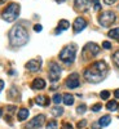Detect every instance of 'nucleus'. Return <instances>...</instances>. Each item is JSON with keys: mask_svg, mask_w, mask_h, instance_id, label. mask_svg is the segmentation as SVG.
Returning a JSON list of instances; mask_svg holds the SVG:
<instances>
[{"mask_svg": "<svg viewBox=\"0 0 119 129\" xmlns=\"http://www.w3.org/2000/svg\"><path fill=\"white\" fill-rule=\"evenodd\" d=\"M107 71H109L107 64L104 61H97L92 64V66H89L88 69L84 70V78L87 81L93 83V84L100 83L106 78Z\"/></svg>", "mask_w": 119, "mask_h": 129, "instance_id": "1", "label": "nucleus"}, {"mask_svg": "<svg viewBox=\"0 0 119 129\" xmlns=\"http://www.w3.org/2000/svg\"><path fill=\"white\" fill-rule=\"evenodd\" d=\"M9 41L13 47H22L29 41V34L23 26L16 25L9 32Z\"/></svg>", "mask_w": 119, "mask_h": 129, "instance_id": "2", "label": "nucleus"}, {"mask_svg": "<svg viewBox=\"0 0 119 129\" xmlns=\"http://www.w3.org/2000/svg\"><path fill=\"white\" fill-rule=\"evenodd\" d=\"M77 50H78V47L75 44H69L66 47H63L62 50L60 52V59L66 63V64H71L75 59V54H77Z\"/></svg>", "mask_w": 119, "mask_h": 129, "instance_id": "3", "label": "nucleus"}, {"mask_svg": "<svg viewBox=\"0 0 119 129\" xmlns=\"http://www.w3.org/2000/svg\"><path fill=\"white\" fill-rule=\"evenodd\" d=\"M19 10H21V7L18 3H10L2 13V18L7 22H13L16 21L19 16Z\"/></svg>", "mask_w": 119, "mask_h": 129, "instance_id": "4", "label": "nucleus"}, {"mask_svg": "<svg viewBox=\"0 0 119 129\" xmlns=\"http://www.w3.org/2000/svg\"><path fill=\"white\" fill-rule=\"evenodd\" d=\"M99 52H100V47L94 44V43H88V44H85V47L83 48V59H92L93 57H96L97 54H99Z\"/></svg>", "mask_w": 119, "mask_h": 129, "instance_id": "5", "label": "nucleus"}, {"mask_svg": "<svg viewBox=\"0 0 119 129\" xmlns=\"http://www.w3.org/2000/svg\"><path fill=\"white\" fill-rule=\"evenodd\" d=\"M116 19V16L114 12H111V10H109V12H104L99 16V22L102 27H109L111 26Z\"/></svg>", "mask_w": 119, "mask_h": 129, "instance_id": "6", "label": "nucleus"}, {"mask_svg": "<svg viewBox=\"0 0 119 129\" xmlns=\"http://www.w3.org/2000/svg\"><path fill=\"white\" fill-rule=\"evenodd\" d=\"M60 76H61V67L57 63H51L49 64V80L57 81Z\"/></svg>", "mask_w": 119, "mask_h": 129, "instance_id": "7", "label": "nucleus"}, {"mask_svg": "<svg viewBox=\"0 0 119 129\" xmlns=\"http://www.w3.org/2000/svg\"><path fill=\"white\" fill-rule=\"evenodd\" d=\"M65 85H66L67 88H70V89L78 88V87H79V75H78L77 72L71 74L70 76L66 79V81H65Z\"/></svg>", "mask_w": 119, "mask_h": 129, "instance_id": "8", "label": "nucleus"}, {"mask_svg": "<svg viewBox=\"0 0 119 129\" xmlns=\"http://www.w3.org/2000/svg\"><path fill=\"white\" fill-rule=\"evenodd\" d=\"M85 27H87V21H85L83 17L75 18L74 23H73V28H74V32H75V34H78V32L83 31Z\"/></svg>", "mask_w": 119, "mask_h": 129, "instance_id": "9", "label": "nucleus"}, {"mask_svg": "<svg viewBox=\"0 0 119 129\" xmlns=\"http://www.w3.org/2000/svg\"><path fill=\"white\" fill-rule=\"evenodd\" d=\"M89 5H91L89 0H74V8L78 12H85V10H88Z\"/></svg>", "mask_w": 119, "mask_h": 129, "instance_id": "10", "label": "nucleus"}, {"mask_svg": "<svg viewBox=\"0 0 119 129\" xmlns=\"http://www.w3.org/2000/svg\"><path fill=\"white\" fill-rule=\"evenodd\" d=\"M44 121H45V116H44V115H38V116H35L34 119H32L26 126H27L29 129H31V128H40V126H43Z\"/></svg>", "mask_w": 119, "mask_h": 129, "instance_id": "11", "label": "nucleus"}, {"mask_svg": "<svg viewBox=\"0 0 119 129\" xmlns=\"http://www.w3.org/2000/svg\"><path fill=\"white\" fill-rule=\"evenodd\" d=\"M40 59H31L26 63V69L31 72H35V71H39L40 70Z\"/></svg>", "mask_w": 119, "mask_h": 129, "instance_id": "12", "label": "nucleus"}, {"mask_svg": "<svg viewBox=\"0 0 119 129\" xmlns=\"http://www.w3.org/2000/svg\"><path fill=\"white\" fill-rule=\"evenodd\" d=\"M32 88L34 89H44L45 88V80L44 79H41V78H36L34 81H32Z\"/></svg>", "mask_w": 119, "mask_h": 129, "instance_id": "13", "label": "nucleus"}, {"mask_svg": "<svg viewBox=\"0 0 119 129\" xmlns=\"http://www.w3.org/2000/svg\"><path fill=\"white\" fill-rule=\"evenodd\" d=\"M70 27V23H69V21L66 19H61L60 22H58V27L56 30V35H58L61 31H65V30H67Z\"/></svg>", "mask_w": 119, "mask_h": 129, "instance_id": "14", "label": "nucleus"}, {"mask_svg": "<svg viewBox=\"0 0 119 129\" xmlns=\"http://www.w3.org/2000/svg\"><path fill=\"white\" fill-rule=\"evenodd\" d=\"M35 103L39 106H48L49 105V100L47 98L45 95H38L35 98Z\"/></svg>", "mask_w": 119, "mask_h": 129, "instance_id": "15", "label": "nucleus"}, {"mask_svg": "<svg viewBox=\"0 0 119 129\" xmlns=\"http://www.w3.org/2000/svg\"><path fill=\"white\" fill-rule=\"evenodd\" d=\"M110 123H111V117H110L109 115H105V116H102L101 119L99 120V125H100V126H102V128H104V126H107Z\"/></svg>", "mask_w": 119, "mask_h": 129, "instance_id": "16", "label": "nucleus"}, {"mask_svg": "<svg viewBox=\"0 0 119 129\" xmlns=\"http://www.w3.org/2000/svg\"><path fill=\"white\" fill-rule=\"evenodd\" d=\"M27 116H29V110H27V109H21V110L18 111V120H19V121L26 120Z\"/></svg>", "mask_w": 119, "mask_h": 129, "instance_id": "17", "label": "nucleus"}, {"mask_svg": "<svg viewBox=\"0 0 119 129\" xmlns=\"http://www.w3.org/2000/svg\"><path fill=\"white\" fill-rule=\"evenodd\" d=\"M62 100H63V103L66 105V106H71L74 103V97L71 94H69V93L67 94H63V98Z\"/></svg>", "mask_w": 119, "mask_h": 129, "instance_id": "18", "label": "nucleus"}, {"mask_svg": "<svg viewBox=\"0 0 119 129\" xmlns=\"http://www.w3.org/2000/svg\"><path fill=\"white\" fill-rule=\"evenodd\" d=\"M106 109L109 110V111H116L118 110V103H116V101H109L106 103Z\"/></svg>", "mask_w": 119, "mask_h": 129, "instance_id": "19", "label": "nucleus"}, {"mask_svg": "<svg viewBox=\"0 0 119 129\" xmlns=\"http://www.w3.org/2000/svg\"><path fill=\"white\" fill-rule=\"evenodd\" d=\"M107 35H109L110 38H113V39L119 40V27H118V28H114V30H110Z\"/></svg>", "mask_w": 119, "mask_h": 129, "instance_id": "20", "label": "nucleus"}, {"mask_svg": "<svg viewBox=\"0 0 119 129\" xmlns=\"http://www.w3.org/2000/svg\"><path fill=\"white\" fill-rule=\"evenodd\" d=\"M52 114L55 116H61L63 114V109L60 107V106H56V107H53V109H52Z\"/></svg>", "mask_w": 119, "mask_h": 129, "instance_id": "21", "label": "nucleus"}, {"mask_svg": "<svg viewBox=\"0 0 119 129\" xmlns=\"http://www.w3.org/2000/svg\"><path fill=\"white\" fill-rule=\"evenodd\" d=\"M85 111H87V106L85 105H80V106L77 107V112L78 114H84Z\"/></svg>", "mask_w": 119, "mask_h": 129, "instance_id": "22", "label": "nucleus"}, {"mask_svg": "<svg viewBox=\"0 0 119 129\" xmlns=\"http://www.w3.org/2000/svg\"><path fill=\"white\" fill-rule=\"evenodd\" d=\"M47 129H57V121L56 120H51L47 125Z\"/></svg>", "mask_w": 119, "mask_h": 129, "instance_id": "23", "label": "nucleus"}, {"mask_svg": "<svg viewBox=\"0 0 119 129\" xmlns=\"http://www.w3.org/2000/svg\"><path fill=\"white\" fill-rule=\"evenodd\" d=\"M100 97H101L102 100H107V98L110 97V92H109V90H102V92L100 93Z\"/></svg>", "mask_w": 119, "mask_h": 129, "instance_id": "24", "label": "nucleus"}, {"mask_svg": "<svg viewBox=\"0 0 119 129\" xmlns=\"http://www.w3.org/2000/svg\"><path fill=\"white\" fill-rule=\"evenodd\" d=\"M113 61H114V63L116 64V67H119V50L114 53V56H113Z\"/></svg>", "mask_w": 119, "mask_h": 129, "instance_id": "25", "label": "nucleus"}, {"mask_svg": "<svg viewBox=\"0 0 119 129\" xmlns=\"http://www.w3.org/2000/svg\"><path fill=\"white\" fill-rule=\"evenodd\" d=\"M61 101H62V97H61V94H55V95H53V102H55L56 105H58Z\"/></svg>", "mask_w": 119, "mask_h": 129, "instance_id": "26", "label": "nucleus"}, {"mask_svg": "<svg viewBox=\"0 0 119 129\" xmlns=\"http://www.w3.org/2000/svg\"><path fill=\"white\" fill-rule=\"evenodd\" d=\"M93 8H94V10H96V12H97V10H100L101 9V4H100V2H99V0H93Z\"/></svg>", "mask_w": 119, "mask_h": 129, "instance_id": "27", "label": "nucleus"}, {"mask_svg": "<svg viewBox=\"0 0 119 129\" xmlns=\"http://www.w3.org/2000/svg\"><path fill=\"white\" fill-rule=\"evenodd\" d=\"M101 106H102L101 103H96L94 106H92V111H93V112H97V111H100V110H101Z\"/></svg>", "mask_w": 119, "mask_h": 129, "instance_id": "28", "label": "nucleus"}, {"mask_svg": "<svg viewBox=\"0 0 119 129\" xmlns=\"http://www.w3.org/2000/svg\"><path fill=\"white\" fill-rule=\"evenodd\" d=\"M85 125H87V120H80V121L77 124V126H78V128H80V129H82V128H84Z\"/></svg>", "mask_w": 119, "mask_h": 129, "instance_id": "29", "label": "nucleus"}, {"mask_svg": "<svg viewBox=\"0 0 119 129\" xmlns=\"http://www.w3.org/2000/svg\"><path fill=\"white\" fill-rule=\"evenodd\" d=\"M102 47H104L105 49H110V48H111V43H109V41H104V43H102Z\"/></svg>", "mask_w": 119, "mask_h": 129, "instance_id": "30", "label": "nucleus"}, {"mask_svg": "<svg viewBox=\"0 0 119 129\" xmlns=\"http://www.w3.org/2000/svg\"><path fill=\"white\" fill-rule=\"evenodd\" d=\"M41 30H43L41 25H35V26H34V31H36V32H40Z\"/></svg>", "mask_w": 119, "mask_h": 129, "instance_id": "31", "label": "nucleus"}, {"mask_svg": "<svg viewBox=\"0 0 119 129\" xmlns=\"http://www.w3.org/2000/svg\"><path fill=\"white\" fill-rule=\"evenodd\" d=\"M104 2H105L106 5H111V4H114L116 2V0H104Z\"/></svg>", "mask_w": 119, "mask_h": 129, "instance_id": "32", "label": "nucleus"}, {"mask_svg": "<svg viewBox=\"0 0 119 129\" xmlns=\"http://www.w3.org/2000/svg\"><path fill=\"white\" fill-rule=\"evenodd\" d=\"M62 129H74V128H73V125H70V124H63Z\"/></svg>", "mask_w": 119, "mask_h": 129, "instance_id": "33", "label": "nucleus"}, {"mask_svg": "<svg viewBox=\"0 0 119 129\" xmlns=\"http://www.w3.org/2000/svg\"><path fill=\"white\" fill-rule=\"evenodd\" d=\"M14 110H16L14 106H8V111H9V112H13Z\"/></svg>", "mask_w": 119, "mask_h": 129, "instance_id": "34", "label": "nucleus"}, {"mask_svg": "<svg viewBox=\"0 0 119 129\" xmlns=\"http://www.w3.org/2000/svg\"><path fill=\"white\" fill-rule=\"evenodd\" d=\"M4 89V81L3 80H0V92H2Z\"/></svg>", "mask_w": 119, "mask_h": 129, "instance_id": "35", "label": "nucleus"}, {"mask_svg": "<svg viewBox=\"0 0 119 129\" xmlns=\"http://www.w3.org/2000/svg\"><path fill=\"white\" fill-rule=\"evenodd\" d=\"M114 95H115V98H119V89H116L114 92Z\"/></svg>", "mask_w": 119, "mask_h": 129, "instance_id": "36", "label": "nucleus"}, {"mask_svg": "<svg viewBox=\"0 0 119 129\" xmlns=\"http://www.w3.org/2000/svg\"><path fill=\"white\" fill-rule=\"evenodd\" d=\"M8 0H0V4H4V3H7Z\"/></svg>", "mask_w": 119, "mask_h": 129, "instance_id": "37", "label": "nucleus"}, {"mask_svg": "<svg viewBox=\"0 0 119 129\" xmlns=\"http://www.w3.org/2000/svg\"><path fill=\"white\" fill-rule=\"evenodd\" d=\"M57 3H62V2H65V0H56Z\"/></svg>", "mask_w": 119, "mask_h": 129, "instance_id": "38", "label": "nucleus"}, {"mask_svg": "<svg viewBox=\"0 0 119 129\" xmlns=\"http://www.w3.org/2000/svg\"><path fill=\"white\" fill-rule=\"evenodd\" d=\"M2 115H3V110H2V109H0V116H2Z\"/></svg>", "mask_w": 119, "mask_h": 129, "instance_id": "39", "label": "nucleus"}, {"mask_svg": "<svg viewBox=\"0 0 119 129\" xmlns=\"http://www.w3.org/2000/svg\"><path fill=\"white\" fill-rule=\"evenodd\" d=\"M118 9H119V7H118Z\"/></svg>", "mask_w": 119, "mask_h": 129, "instance_id": "40", "label": "nucleus"}]
</instances>
